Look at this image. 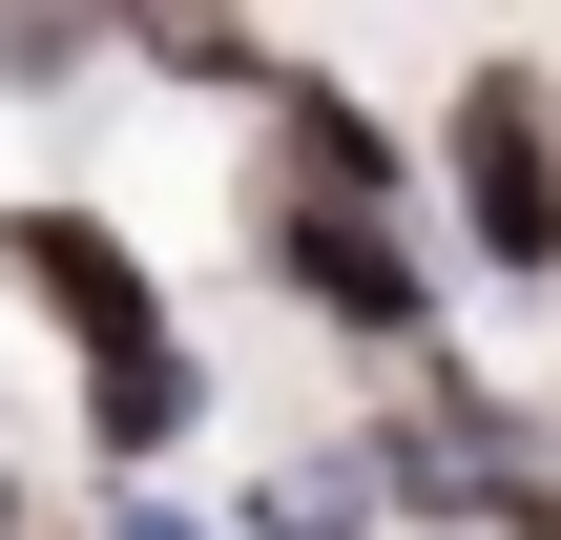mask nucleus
<instances>
[{"mask_svg":"<svg viewBox=\"0 0 561 540\" xmlns=\"http://www.w3.org/2000/svg\"><path fill=\"white\" fill-rule=\"evenodd\" d=\"M437 208H458V250L500 291H561V83L541 62H479L437 104Z\"/></svg>","mask_w":561,"mask_h":540,"instance_id":"f257e3e1","label":"nucleus"},{"mask_svg":"<svg viewBox=\"0 0 561 540\" xmlns=\"http://www.w3.org/2000/svg\"><path fill=\"white\" fill-rule=\"evenodd\" d=\"M250 271H271V291H291L333 354H396V375L437 354V250H416V229H354V208L250 187Z\"/></svg>","mask_w":561,"mask_h":540,"instance_id":"f03ea898","label":"nucleus"},{"mask_svg":"<svg viewBox=\"0 0 561 540\" xmlns=\"http://www.w3.org/2000/svg\"><path fill=\"white\" fill-rule=\"evenodd\" d=\"M0 291H21L83 375H125V354H167V333H187V312H167V271H146L104 208H62V187H21V208H0Z\"/></svg>","mask_w":561,"mask_h":540,"instance_id":"7ed1b4c3","label":"nucleus"},{"mask_svg":"<svg viewBox=\"0 0 561 540\" xmlns=\"http://www.w3.org/2000/svg\"><path fill=\"white\" fill-rule=\"evenodd\" d=\"M271 187L291 208H354V229H416V146L354 83H312V62H271Z\"/></svg>","mask_w":561,"mask_h":540,"instance_id":"20e7f679","label":"nucleus"},{"mask_svg":"<svg viewBox=\"0 0 561 540\" xmlns=\"http://www.w3.org/2000/svg\"><path fill=\"white\" fill-rule=\"evenodd\" d=\"M396 520V499H375V458H354V437H312V458H271V479H250V520L229 540H375Z\"/></svg>","mask_w":561,"mask_h":540,"instance_id":"39448f33","label":"nucleus"},{"mask_svg":"<svg viewBox=\"0 0 561 540\" xmlns=\"http://www.w3.org/2000/svg\"><path fill=\"white\" fill-rule=\"evenodd\" d=\"M0 540H42V499H21V479H0Z\"/></svg>","mask_w":561,"mask_h":540,"instance_id":"423d86ee","label":"nucleus"},{"mask_svg":"<svg viewBox=\"0 0 561 540\" xmlns=\"http://www.w3.org/2000/svg\"><path fill=\"white\" fill-rule=\"evenodd\" d=\"M42 540H83V520H42Z\"/></svg>","mask_w":561,"mask_h":540,"instance_id":"0eeeda50","label":"nucleus"}]
</instances>
